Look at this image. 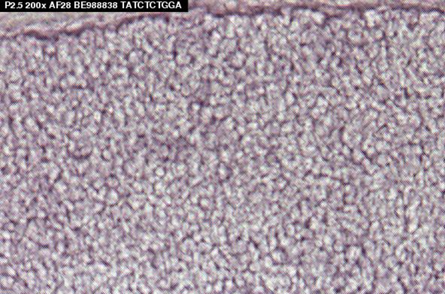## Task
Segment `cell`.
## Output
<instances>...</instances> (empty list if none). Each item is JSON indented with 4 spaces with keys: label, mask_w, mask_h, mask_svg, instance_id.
Returning a JSON list of instances; mask_svg holds the SVG:
<instances>
[{
    "label": "cell",
    "mask_w": 445,
    "mask_h": 294,
    "mask_svg": "<svg viewBox=\"0 0 445 294\" xmlns=\"http://www.w3.org/2000/svg\"><path fill=\"white\" fill-rule=\"evenodd\" d=\"M48 110H50V111H52V112L53 111V110H54L53 107H52V106H50V107H48Z\"/></svg>",
    "instance_id": "6da1fadb"
},
{
    "label": "cell",
    "mask_w": 445,
    "mask_h": 294,
    "mask_svg": "<svg viewBox=\"0 0 445 294\" xmlns=\"http://www.w3.org/2000/svg\"><path fill=\"white\" fill-rule=\"evenodd\" d=\"M249 3L252 4V5H256V4H258V2H249Z\"/></svg>",
    "instance_id": "7a4b0ae2"
}]
</instances>
